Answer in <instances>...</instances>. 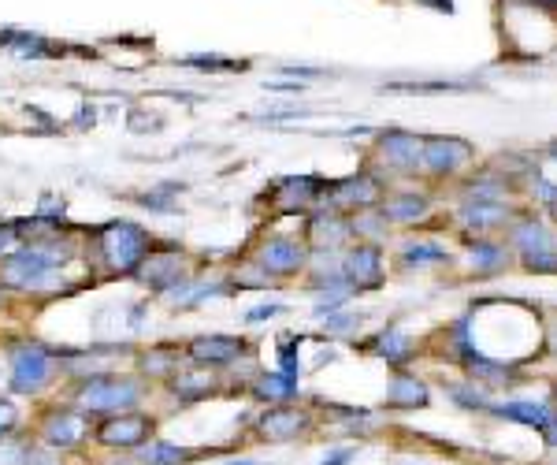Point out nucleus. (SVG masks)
I'll return each instance as SVG.
<instances>
[{
  "label": "nucleus",
  "instance_id": "1",
  "mask_svg": "<svg viewBox=\"0 0 557 465\" xmlns=\"http://www.w3.org/2000/svg\"><path fill=\"white\" fill-rule=\"evenodd\" d=\"M502 53L543 60L557 49V0H494Z\"/></svg>",
  "mask_w": 557,
  "mask_h": 465
},
{
  "label": "nucleus",
  "instance_id": "2",
  "mask_svg": "<svg viewBox=\"0 0 557 465\" xmlns=\"http://www.w3.org/2000/svg\"><path fill=\"white\" fill-rule=\"evenodd\" d=\"M56 261H52L49 250H41V246H19L4 257V265H0V279H4V287H12V291H45L52 287V279H56Z\"/></svg>",
  "mask_w": 557,
  "mask_h": 465
},
{
  "label": "nucleus",
  "instance_id": "3",
  "mask_svg": "<svg viewBox=\"0 0 557 465\" xmlns=\"http://www.w3.org/2000/svg\"><path fill=\"white\" fill-rule=\"evenodd\" d=\"M97 250H101L104 268L112 272H134L142 265V257L149 253V235H145L138 224H108L97 239Z\"/></svg>",
  "mask_w": 557,
  "mask_h": 465
},
{
  "label": "nucleus",
  "instance_id": "4",
  "mask_svg": "<svg viewBox=\"0 0 557 465\" xmlns=\"http://www.w3.org/2000/svg\"><path fill=\"white\" fill-rule=\"evenodd\" d=\"M383 175L379 172H361V175H350V179H338V183H327L324 190V201H320V209H335V213H361V209H376L379 201H383Z\"/></svg>",
  "mask_w": 557,
  "mask_h": 465
},
{
  "label": "nucleus",
  "instance_id": "5",
  "mask_svg": "<svg viewBox=\"0 0 557 465\" xmlns=\"http://www.w3.org/2000/svg\"><path fill=\"white\" fill-rule=\"evenodd\" d=\"M142 399V387L130 376H90L78 387V406L90 413H119Z\"/></svg>",
  "mask_w": 557,
  "mask_h": 465
},
{
  "label": "nucleus",
  "instance_id": "6",
  "mask_svg": "<svg viewBox=\"0 0 557 465\" xmlns=\"http://www.w3.org/2000/svg\"><path fill=\"white\" fill-rule=\"evenodd\" d=\"M472 160H476V146L468 138H454V134H431V138H424V149H420V168L435 179L461 175Z\"/></svg>",
  "mask_w": 557,
  "mask_h": 465
},
{
  "label": "nucleus",
  "instance_id": "7",
  "mask_svg": "<svg viewBox=\"0 0 557 465\" xmlns=\"http://www.w3.org/2000/svg\"><path fill=\"white\" fill-rule=\"evenodd\" d=\"M52 365H56V358H52L49 346H41V343L15 346L12 350V391H19V395H38L41 387L49 384Z\"/></svg>",
  "mask_w": 557,
  "mask_h": 465
},
{
  "label": "nucleus",
  "instance_id": "8",
  "mask_svg": "<svg viewBox=\"0 0 557 465\" xmlns=\"http://www.w3.org/2000/svg\"><path fill=\"white\" fill-rule=\"evenodd\" d=\"M342 272H346L350 291H379L383 279H387V261H383L379 242H357V246H350L346 257H342Z\"/></svg>",
  "mask_w": 557,
  "mask_h": 465
},
{
  "label": "nucleus",
  "instance_id": "9",
  "mask_svg": "<svg viewBox=\"0 0 557 465\" xmlns=\"http://www.w3.org/2000/svg\"><path fill=\"white\" fill-rule=\"evenodd\" d=\"M502 231H506V246L517 253V257H524V253L554 250L557 246L554 227L546 224L543 216H535L532 209H520V213H513V220H509Z\"/></svg>",
  "mask_w": 557,
  "mask_h": 465
},
{
  "label": "nucleus",
  "instance_id": "10",
  "mask_svg": "<svg viewBox=\"0 0 557 465\" xmlns=\"http://www.w3.org/2000/svg\"><path fill=\"white\" fill-rule=\"evenodd\" d=\"M324 190L327 179H320V175H286L275 183L272 201L279 213H312V209H320Z\"/></svg>",
  "mask_w": 557,
  "mask_h": 465
},
{
  "label": "nucleus",
  "instance_id": "11",
  "mask_svg": "<svg viewBox=\"0 0 557 465\" xmlns=\"http://www.w3.org/2000/svg\"><path fill=\"white\" fill-rule=\"evenodd\" d=\"M420 149H424V138L409 131H379L376 138V157L387 164V172H402V175H416L420 172Z\"/></svg>",
  "mask_w": 557,
  "mask_h": 465
},
{
  "label": "nucleus",
  "instance_id": "12",
  "mask_svg": "<svg viewBox=\"0 0 557 465\" xmlns=\"http://www.w3.org/2000/svg\"><path fill=\"white\" fill-rule=\"evenodd\" d=\"M309 242L305 239H286V235H275L260 246V265L268 268V276L286 279V276H298L309 268Z\"/></svg>",
  "mask_w": 557,
  "mask_h": 465
},
{
  "label": "nucleus",
  "instance_id": "13",
  "mask_svg": "<svg viewBox=\"0 0 557 465\" xmlns=\"http://www.w3.org/2000/svg\"><path fill=\"white\" fill-rule=\"evenodd\" d=\"M246 350V339H238V335H201L186 346V358L194 361L197 369H223V365L242 361Z\"/></svg>",
  "mask_w": 557,
  "mask_h": 465
},
{
  "label": "nucleus",
  "instance_id": "14",
  "mask_svg": "<svg viewBox=\"0 0 557 465\" xmlns=\"http://www.w3.org/2000/svg\"><path fill=\"white\" fill-rule=\"evenodd\" d=\"M153 436V417L142 413H108L97 428V443L104 447H142Z\"/></svg>",
  "mask_w": 557,
  "mask_h": 465
},
{
  "label": "nucleus",
  "instance_id": "15",
  "mask_svg": "<svg viewBox=\"0 0 557 465\" xmlns=\"http://www.w3.org/2000/svg\"><path fill=\"white\" fill-rule=\"evenodd\" d=\"M513 205L506 201H461L457 209V224L465 227V235H491L513 220Z\"/></svg>",
  "mask_w": 557,
  "mask_h": 465
},
{
  "label": "nucleus",
  "instance_id": "16",
  "mask_svg": "<svg viewBox=\"0 0 557 465\" xmlns=\"http://www.w3.org/2000/svg\"><path fill=\"white\" fill-rule=\"evenodd\" d=\"M353 239L350 216L335 213V209H312L309 213V231H305V242L309 250H338Z\"/></svg>",
  "mask_w": 557,
  "mask_h": 465
},
{
  "label": "nucleus",
  "instance_id": "17",
  "mask_svg": "<svg viewBox=\"0 0 557 465\" xmlns=\"http://www.w3.org/2000/svg\"><path fill=\"white\" fill-rule=\"evenodd\" d=\"M138 279H142L145 287H153V291H171L175 283L186 279L182 272V253L171 246V250H149L142 257V265H138Z\"/></svg>",
  "mask_w": 557,
  "mask_h": 465
},
{
  "label": "nucleus",
  "instance_id": "18",
  "mask_svg": "<svg viewBox=\"0 0 557 465\" xmlns=\"http://www.w3.org/2000/svg\"><path fill=\"white\" fill-rule=\"evenodd\" d=\"M465 253H468V261H472V272H476V276H498V272H506V268L513 265V257H517L506 242L487 239V235H465Z\"/></svg>",
  "mask_w": 557,
  "mask_h": 465
},
{
  "label": "nucleus",
  "instance_id": "19",
  "mask_svg": "<svg viewBox=\"0 0 557 465\" xmlns=\"http://www.w3.org/2000/svg\"><path fill=\"white\" fill-rule=\"evenodd\" d=\"M379 213L387 216V224L409 227V224L428 220L431 201H428V194H420V190H390V194H383V201H379Z\"/></svg>",
  "mask_w": 557,
  "mask_h": 465
},
{
  "label": "nucleus",
  "instance_id": "20",
  "mask_svg": "<svg viewBox=\"0 0 557 465\" xmlns=\"http://www.w3.org/2000/svg\"><path fill=\"white\" fill-rule=\"evenodd\" d=\"M312 425V417L309 413H301V410H290V406H272V410L264 413L257 421V432L264 439H275V443H283V439H298L305 428Z\"/></svg>",
  "mask_w": 557,
  "mask_h": 465
},
{
  "label": "nucleus",
  "instance_id": "21",
  "mask_svg": "<svg viewBox=\"0 0 557 465\" xmlns=\"http://www.w3.org/2000/svg\"><path fill=\"white\" fill-rule=\"evenodd\" d=\"M509 190H513V179L487 164V168L472 172L465 183H461V198L465 201H506Z\"/></svg>",
  "mask_w": 557,
  "mask_h": 465
},
{
  "label": "nucleus",
  "instance_id": "22",
  "mask_svg": "<svg viewBox=\"0 0 557 465\" xmlns=\"http://www.w3.org/2000/svg\"><path fill=\"white\" fill-rule=\"evenodd\" d=\"M431 391L424 380H416L409 372H398L387 387V406L390 410H416V406H428Z\"/></svg>",
  "mask_w": 557,
  "mask_h": 465
},
{
  "label": "nucleus",
  "instance_id": "23",
  "mask_svg": "<svg viewBox=\"0 0 557 465\" xmlns=\"http://www.w3.org/2000/svg\"><path fill=\"white\" fill-rule=\"evenodd\" d=\"M491 413H494V417H502V421L528 425V428H539V432H543L554 410H550V406H543V402H532V399H513V402H494Z\"/></svg>",
  "mask_w": 557,
  "mask_h": 465
},
{
  "label": "nucleus",
  "instance_id": "24",
  "mask_svg": "<svg viewBox=\"0 0 557 465\" xmlns=\"http://www.w3.org/2000/svg\"><path fill=\"white\" fill-rule=\"evenodd\" d=\"M253 395L260 402H268V406H283V402H294L301 395V387L294 376H286V372H264L257 376V384H253Z\"/></svg>",
  "mask_w": 557,
  "mask_h": 465
},
{
  "label": "nucleus",
  "instance_id": "25",
  "mask_svg": "<svg viewBox=\"0 0 557 465\" xmlns=\"http://www.w3.org/2000/svg\"><path fill=\"white\" fill-rule=\"evenodd\" d=\"M372 346H376V358H383L387 365H394V369H405V365L413 361V339H409L402 328H383Z\"/></svg>",
  "mask_w": 557,
  "mask_h": 465
},
{
  "label": "nucleus",
  "instance_id": "26",
  "mask_svg": "<svg viewBox=\"0 0 557 465\" xmlns=\"http://www.w3.org/2000/svg\"><path fill=\"white\" fill-rule=\"evenodd\" d=\"M82 432H86V421L78 413H52L49 425H45V443L67 451V447H75L78 439H82Z\"/></svg>",
  "mask_w": 557,
  "mask_h": 465
},
{
  "label": "nucleus",
  "instance_id": "27",
  "mask_svg": "<svg viewBox=\"0 0 557 465\" xmlns=\"http://www.w3.org/2000/svg\"><path fill=\"white\" fill-rule=\"evenodd\" d=\"M212 387H216V380H212V372L208 369H190V372H179V376H171V395L179 402H197L205 399V395H212Z\"/></svg>",
  "mask_w": 557,
  "mask_h": 465
},
{
  "label": "nucleus",
  "instance_id": "28",
  "mask_svg": "<svg viewBox=\"0 0 557 465\" xmlns=\"http://www.w3.org/2000/svg\"><path fill=\"white\" fill-rule=\"evenodd\" d=\"M446 395L461 406V410H480V413H491L494 399H491V391L487 387H480L476 380H461V384H446Z\"/></svg>",
  "mask_w": 557,
  "mask_h": 465
},
{
  "label": "nucleus",
  "instance_id": "29",
  "mask_svg": "<svg viewBox=\"0 0 557 465\" xmlns=\"http://www.w3.org/2000/svg\"><path fill=\"white\" fill-rule=\"evenodd\" d=\"M402 261L405 265H442V261H450V250L442 246V242H431V239H409L402 246Z\"/></svg>",
  "mask_w": 557,
  "mask_h": 465
},
{
  "label": "nucleus",
  "instance_id": "30",
  "mask_svg": "<svg viewBox=\"0 0 557 465\" xmlns=\"http://www.w3.org/2000/svg\"><path fill=\"white\" fill-rule=\"evenodd\" d=\"M350 227H353V235L357 239H368V242H379V239H387V216L379 213V205L376 209H361V213H353L350 216Z\"/></svg>",
  "mask_w": 557,
  "mask_h": 465
},
{
  "label": "nucleus",
  "instance_id": "31",
  "mask_svg": "<svg viewBox=\"0 0 557 465\" xmlns=\"http://www.w3.org/2000/svg\"><path fill=\"white\" fill-rule=\"evenodd\" d=\"M190 451H182L175 443H149L145 451H138V462L142 465H175V462H186Z\"/></svg>",
  "mask_w": 557,
  "mask_h": 465
},
{
  "label": "nucleus",
  "instance_id": "32",
  "mask_svg": "<svg viewBox=\"0 0 557 465\" xmlns=\"http://www.w3.org/2000/svg\"><path fill=\"white\" fill-rule=\"evenodd\" d=\"M142 369L149 372V376H175V369H179V354L168 350V346L149 350V354L142 358Z\"/></svg>",
  "mask_w": 557,
  "mask_h": 465
},
{
  "label": "nucleus",
  "instance_id": "33",
  "mask_svg": "<svg viewBox=\"0 0 557 465\" xmlns=\"http://www.w3.org/2000/svg\"><path fill=\"white\" fill-rule=\"evenodd\" d=\"M234 283L238 287H246V291H253V287H260V291H268V287H275V276H268V268L260 265H242L238 272H234Z\"/></svg>",
  "mask_w": 557,
  "mask_h": 465
},
{
  "label": "nucleus",
  "instance_id": "34",
  "mask_svg": "<svg viewBox=\"0 0 557 465\" xmlns=\"http://www.w3.org/2000/svg\"><path fill=\"white\" fill-rule=\"evenodd\" d=\"M520 265H524V272H532V276H557V246L543 253H524Z\"/></svg>",
  "mask_w": 557,
  "mask_h": 465
},
{
  "label": "nucleus",
  "instance_id": "35",
  "mask_svg": "<svg viewBox=\"0 0 557 465\" xmlns=\"http://www.w3.org/2000/svg\"><path fill=\"white\" fill-rule=\"evenodd\" d=\"M301 335H290V339H283V346H279V372H286V376H294L298 380L301 376Z\"/></svg>",
  "mask_w": 557,
  "mask_h": 465
},
{
  "label": "nucleus",
  "instance_id": "36",
  "mask_svg": "<svg viewBox=\"0 0 557 465\" xmlns=\"http://www.w3.org/2000/svg\"><path fill=\"white\" fill-rule=\"evenodd\" d=\"M390 93H465V82H413V86H390Z\"/></svg>",
  "mask_w": 557,
  "mask_h": 465
},
{
  "label": "nucleus",
  "instance_id": "37",
  "mask_svg": "<svg viewBox=\"0 0 557 465\" xmlns=\"http://www.w3.org/2000/svg\"><path fill=\"white\" fill-rule=\"evenodd\" d=\"M528 190H532V198H535V205H539V209H546L550 201H557V183H550L546 175H532Z\"/></svg>",
  "mask_w": 557,
  "mask_h": 465
},
{
  "label": "nucleus",
  "instance_id": "38",
  "mask_svg": "<svg viewBox=\"0 0 557 465\" xmlns=\"http://www.w3.org/2000/svg\"><path fill=\"white\" fill-rule=\"evenodd\" d=\"M15 425H19V413H15V406L12 402H0V439L8 436Z\"/></svg>",
  "mask_w": 557,
  "mask_h": 465
},
{
  "label": "nucleus",
  "instance_id": "39",
  "mask_svg": "<svg viewBox=\"0 0 557 465\" xmlns=\"http://www.w3.org/2000/svg\"><path fill=\"white\" fill-rule=\"evenodd\" d=\"M353 458H357V451H335V454H327L320 465H346V462H353Z\"/></svg>",
  "mask_w": 557,
  "mask_h": 465
},
{
  "label": "nucleus",
  "instance_id": "40",
  "mask_svg": "<svg viewBox=\"0 0 557 465\" xmlns=\"http://www.w3.org/2000/svg\"><path fill=\"white\" fill-rule=\"evenodd\" d=\"M275 313H283V306H257V309H249V320H268V317H275Z\"/></svg>",
  "mask_w": 557,
  "mask_h": 465
},
{
  "label": "nucleus",
  "instance_id": "41",
  "mask_svg": "<svg viewBox=\"0 0 557 465\" xmlns=\"http://www.w3.org/2000/svg\"><path fill=\"white\" fill-rule=\"evenodd\" d=\"M543 436H546V447H557V413H550V421H546Z\"/></svg>",
  "mask_w": 557,
  "mask_h": 465
},
{
  "label": "nucleus",
  "instance_id": "42",
  "mask_svg": "<svg viewBox=\"0 0 557 465\" xmlns=\"http://www.w3.org/2000/svg\"><path fill=\"white\" fill-rule=\"evenodd\" d=\"M268 90L272 93H305V86H301V82H272Z\"/></svg>",
  "mask_w": 557,
  "mask_h": 465
},
{
  "label": "nucleus",
  "instance_id": "43",
  "mask_svg": "<svg viewBox=\"0 0 557 465\" xmlns=\"http://www.w3.org/2000/svg\"><path fill=\"white\" fill-rule=\"evenodd\" d=\"M15 246V227H0V253H8Z\"/></svg>",
  "mask_w": 557,
  "mask_h": 465
},
{
  "label": "nucleus",
  "instance_id": "44",
  "mask_svg": "<svg viewBox=\"0 0 557 465\" xmlns=\"http://www.w3.org/2000/svg\"><path fill=\"white\" fill-rule=\"evenodd\" d=\"M546 216H550V220L557 224V201H550V205H546Z\"/></svg>",
  "mask_w": 557,
  "mask_h": 465
},
{
  "label": "nucleus",
  "instance_id": "45",
  "mask_svg": "<svg viewBox=\"0 0 557 465\" xmlns=\"http://www.w3.org/2000/svg\"><path fill=\"white\" fill-rule=\"evenodd\" d=\"M546 157L557 160V142H550V149H546Z\"/></svg>",
  "mask_w": 557,
  "mask_h": 465
},
{
  "label": "nucleus",
  "instance_id": "46",
  "mask_svg": "<svg viewBox=\"0 0 557 465\" xmlns=\"http://www.w3.org/2000/svg\"><path fill=\"white\" fill-rule=\"evenodd\" d=\"M231 465H260V462H231Z\"/></svg>",
  "mask_w": 557,
  "mask_h": 465
},
{
  "label": "nucleus",
  "instance_id": "47",
  "mask_svg": "<svg viewBox=\"0 0 557 465\" xmlns=\"http://www.w3.org/2000/svg\"><path fill=\"white\" fill-rule=\"evenodd\" d=\"M554 395H557V387H554Z\"/></svg>",
  "mask_w": 557,
  "mask_h": 465
}]
</instances>
